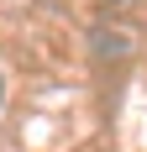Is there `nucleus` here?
I'll return each mask as SVG.
<instances>
[]
</instances>
